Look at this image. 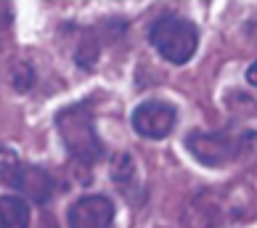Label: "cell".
Wrapping results in <instances>:
<instances>
[{"instance_id": "ba28073f", "label": "cell", "mask_w": 257, "mask_h": 228, "mask_svg": "<svg viewBox=\"0 0 257 228\" xmlns=\"http://www.w3.org/2000/svg\"><path fill=\"white\" fill-rule=\"evenodd\" d=\"M30 225V210L24 199L19 196H0V228H27Z\"/></svg>"}, {"instance_id": "30bf717a", "label": "cell", "mask_w": 257, "mask_h": 228, "mask_svg": "<svg viewBox=\"0 0 257 228\" xmlns=\"http://www.w3.org/2000/svg\"><path fill=\"white\" fill-rule=\"evenodd\" d=\"M246 80H249V82L254 85V88H257V59L252 61V66H249V69H246Z\"/></svg>"}, {"instance_id": "5b68a950", "label": "cell", "mask_w": 257, "mask_h": 228, "mask_svg": "<svg viewBox=\"0 0 257 228\" xmlns=\"http://www.w3.org/2000/svg\"><path fill=\"white\" fill-rule=\"evenodd\" d=\"M114 207L106 196H82L69 210V228H111Z\"/></svg>"}, {"instance_id": "52a82bcc", "label": "cell", "mask_w": 257, "mask_h": 228, "mask_svg": "<svg viewBox=\"0 0 257 228\" xmlns=\"http://www.w3.org/2000/svg\"><path fill=\"white\" fill-rule=\"evenodd\" d=\"M8 183L14 188H19V191H24L30 199H35V202H45L53 191L51 175L40 167H27V165L24 167L16 165L11 170V175H8Z\"/></svg>"}, {"instance_id": "8992f818", "label": "cell", "mask_w": 257, "mask_h": 228, "mask_svg": "<svg viewBox=\"0 0 257 228\" xmlns=\"http://www.w3.org/2000/svg\"><path fill=\"white\" fill-rule=\"evenodd\" d=\"M225 207H223V199L220 194L215 191H202L191 199V204L186 207L183 212V223L186 228H215L223 223V215Z\"/></svg>"}, {"instance_id": "9c48e42d", "label": "cell", "mask_w": 257, "mask_h": 228, "mask_svg": "<svg viewBox=\"0 0 257 228\" xmlns=\"http://www.w3.org/2000/svg\"><path fill=\"white\" fill-rule=\"evenodd\" d=\"M30 82H32V69L27 64H22L19 66V77H16V90H27Z\"/></svg>"}, {"instance_id": "3957f363", "label": "cell", "mask_w": 257, "mask_h": 228, "mask_svg": "<svg viewBox=\"0 0 257 228\" xmlns=\"http://www.w3.org/2000/svg\"><path fill=\"white\" fill-rule=\"evenodd\" d=\"M151 45L173 64H186L196 53L199 32L188 19L180 16H162L151 27Z\"/></svg>"}, {"instance_id": "6da1fadb", "label": "cell", "mask_w": 257, "mask_h": 228, "mask_svg": "<svg viewBox=\"0 0 257 228\" xmlns=\"http://www.w3.org/2000/svg\"><path fill=\"white\" fill-rule=\"evenodd\" d=\"M56 128L66 151L85 165H93L103 157V146L93 128V111L88 103H74L56 114Z\"/></svg>"}, {"instance_id": "277c9868", "label": "cell", "mask_w": 257, "mask_h": 228, "mask_svg": "<svg viewBox=\"0 0 257 228\" xmlns=\"http://www.w3.org/2000/svg\"><path fill=\"white\" fill-rule=\"evenodd\" d=\"M175 106L165 101H146L133 111V128L144 138H165L175 128Z\"/></svg>"}, {"instance_id": "7a4b0ae2", "label": "cell", "mask_w": 257, "mask_h": 228, "mask_svg": "<svg viewBox=\"0 0 257 228\" xmlns=\"http://www.w3.org/2000/svg\"><path fill=\"white\" fill-rule=\"evenodd\" d=\"M191 154L209 167H223L257 151L254 133H194L188 138Z\"/></svg>"}]
</instances>
